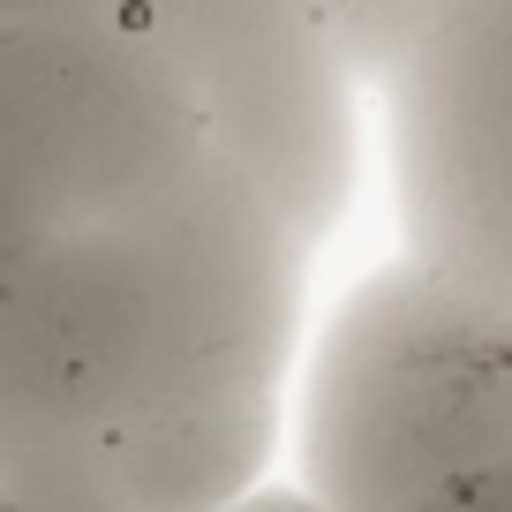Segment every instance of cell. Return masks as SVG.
I'll list each match as a JSON object with an SVG mask.
<instances>
[{"label":"cell","mask_w":512,"mask_h":512,"mask_svg":"<svg viewBox=\"0 0 512 512\" xmlns=\"http://www.w3.org/2000/svg\"><path fill=\"white\" fill-rule=\"evenodd\" d=\"M377 106L400 249L512 302V0H445Z\"/></svg>","instance_id":"5"},{"label":"cell","mask_w":512,"mask_h":512,"mask_svg":"<svg viewBox=\"0 0 512 512\" xmlns=\"http://www.w3.org/2000/svg\"><path fill=\"white\" fill-rule=\"evenodd\" d=\"M309 8H317V0H309Z\"/></svg>","instance_id":"12"},{"label":"cell","mask_w":512,"mask_h":512,"mask_svg":"<svg viewBox=\"0 0 512 512\" xmlns=\"http://www.w3.org/2000/svg\"><path fill=\"white\" fill-rule=\"evenodd\" d=\"M309 241L219 151L0 279V460H91L136 422L287 384Z\"/></svg>","instance_id":"1"},{"label":"cell","mask_w":512,"mask_h":512,"mask_svg":"<svg viewBox=\"0 0 512 512\" xmlns=\"http://www.w3.org/2000/svg\"><path fill=\"white\" fill-rule=\"evenodd\" d=\"M512 452V302L392 256L324 317L294 392V482L324 512H407Z\"/></svg>","instance_id":"2"},{"label":"cell","mask_w":512,"mask_h":512,"mask_svg":"<svg viewBox=\"0 0 512 512\" xmlns=\"http://www.w3.org/2000/svg\"><path fill=\"white\" fill-rule=\"evenodd\" d=\"M0 467H8V460H0Z\"/></svg>","instance_id":"13"},{"label":"cell","mask_w":512,"mask_h":512,"mask_svg":"<svg viewBox=\"0 0 512 512\" xmlns=\"http://www.w3.org/2000/svg\"><path fill=\"white\" fill-rule=\"evenodd\" d=\"M204 151L189 83L136 23H0V279L166 196Z\"/></svg>","instance_id":"3"},{"label":"cell","mask_w":512,"mask_h":512,"mask_svg":"<svg viewBox=\"0 0 512 512\" xmlns=\"http://www.w3.org/2000/svg\"><path fill=\"white\" fill-rule=\"evenodd\" d=\"M226 512H324V505L302 490V482H294V490H272V482H264V490H249L241 505H226Z\"/></svg>","instance_id":"11"},{"label":"cell","mask_w":512,"mask_h":512,"mask_svg":"<svg viewBox=\"0 0 512 512\" xmlns=\"http://www.w3.org/2000/svg\"><path fill=\"white\" fill-rule=\"evenodd\" d=\"M136 0H0V23H121Z\"/></svg>","instance_id":"10"},{"label":"cell","mask_w":512,"mask_h":512,"mask_svg":"<svg viewBox=\"0 0 512 512\" xmlns=\"http://www.w3.org/2000/svg\"><path fill=\"white\" fill-rule=\"evenodd\" d=\"M287 437V384L272 392H219L136 422L91 452V467L144 512H226L249 490H264Z\"/></svg>","instance_id":"6"},{"label":"cell","mask_w":512,"mask_h":512,"mask_svg":"<svg viewBox=\"0 0 512 512\" xmlns=\"http://www.w3.org/2000/svg\"><path fill=\"white\" fill-rule=\"evenodd\" d=\"M0 512H144V505H128L91 460H8Z\"/></svg>","instance_id":"8"},{"label":"cell","mask_w":512,"mask_h":512,"mask_svg":"<svg viewBox=\"0 0 512 512\" xmlns=\"http://www.w3.org/2000/svg\"><path fill=\"white\" fill-rule=\"evenodd\" d=\"M445 0H317V23L332 38L339 68L362 83V98H377L384 83L400 76V61L430 38Z\"/></svg>","instance_id":"7"},{"label":"cell","mask_w":512,"mask_h":512,"mask_svg":"<svg viewBox=\"0 0 512 512\" xmlns=\"http://www.w3.org/2000/svg\"><path fill=\"white\" fill-rule=\"evenodd\" d=\"M121 23L189 83L219 159L317 249L362 181V83L339 68L309 0H136Z\"/></svg>","instance_id":"4"},{"label":"cell","mask_w":512,"mask_h":512,"mask_svg":"<svg viewBox=\"0 0 512 512\" xmlns=\"http://www.w3.org/2000/svg\"><path fill=\"white\" fill-rule=\"evenodd\" d=\"M407 512H512V452L475 467V475H460V482H445V490H430Z\"/></svg>","instance_id":"9"}]
</instances>
